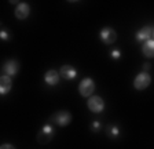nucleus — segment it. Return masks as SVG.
Segmentation results:
<instances>
[{"instance_id":"obj_6","label":"nucleus","mask_w":154,"mask_h":149,"mask_svg":"<svg viewBox=\"0 0 154 149\" xmlns=\"http://www.w3.org/2000/svg\"><path fill=\"white\" fill-rule=\"evenodd\" d=\"M99 37L105 44H113V43L117 40V32H116L113 28L105 26V28L99 32Z\"/></svg>"},{"instance_id":"obj_11","label":"nucleus","mask_w":154,"mask_h":149,"mask_svg":"<svg viewBox=\"0 0 154 149\" xmlns=\"http://www.w3.org/2000/svg\"><path fill=\"white\" fill-rule=\"evenodd\" d=\"M142 52L147 58H154V39H149L142 46Z\"/></svg>"},{"instance_id":"obj_20","label":"nucleus","mask_w":154,"mask_h":149,"mask_svg":"<svg viewBox=\"0 0 154 149\" xmlns=\"http://www.w3.org/2000/svg\"><path fill=\"white\" fill-rule=\"evenodd\" d=\"M153 33H154V32H153Z\"/></svg>"},{"instance_id":"obj_7","label":"nucleus","mask_w":154,"mask_h":149,"mask_svg":"<svg viewBox=\"0 0 154 149\" xmlns=\"http://www.w3.org/2000/svg\"><path fill=\"white\" fill-rule=\"evenodd\" d=\"M29 13H30V7L25 2H19V4L14 10V15H15L17 20H26L29 17Z\"/></svg>"},{"instance_id":"obj_3","label":"nucleus","mask_w":154,"mask_h":149,"mask_svg":"<svg viewBox=\"0 0 154 149\" xmlns=\"http://www.w3.org/2000/svg\"><path fill=\"white\" fill-rule=\"evenodd\" d=\"M54 128H52L51 126H44L40 131L37 133V142L40 144V145H47V144L51 142V139L54 138Z\"/></svg>"},{"instance_id":"obj_15","label":"nucleus","mask_w":154,"mask_h":149,"mask_svg":"<svg viewBox=\"0 0 154 149\" xmlns=\"http://www.w3.org/2000/svg\"><path fill=\"white\" fill-rule=\"evenodd\" d=\"M110 57H112V58H114V59H119L120 57H121V51H120L119 49H117V50H113V51L110 52Z\"/></svg>"},{"instance_id":"obj_12","label":"nucleus","mask_w":154,"mask_h":149,"mask_svg":"<svg viewBox=\"0 0 154 149\" xmlns=\"http://www.w3.org/2000/svg\"><path fill=\"white\" fill-rule=\"evenodd\" d=\"M44 81L47 83V84H50V86L58 84V83H59V72L54 71V69L48 71L47 73L44 74Z\"/></svg>"},{"instance_id":"obj_5","label":"nucleus","mask_w":154,"mask_h":149,"mask_svg":"<svg viewBox=\"0 0 154 149\" xmlns=\"http://www.w3.org/2000/svg\"><path fill=\"white\" fill-rule=\"evenodd\" d=\"M151 83V78H150V74L147 73V72H140V73L135 78L134 80V87L136 88V90L142 91L144 90V88H147L149 86H150Z\"/></svg>"},{"instance_id":"obj_9","label":"nucleus","mask_w":154,"mask_h":149,"mask_svg":"<svg viewBox=\"0 0 154 149\" xmlns=\"http://www.w3.org/2000/svg\"><path fill=\"white\" fill-rule=\"evenodd\" d=\"M58 72H59V76L63 78L65 80H72V79H74L77 76V71L72 65H63Z\"/></svg>"},{"instance_id":"obj_8","label":"nucleus","mask_w":154,"mask_h":149,"mask_svg":"<svg viewBox=\"0 0 154 149\" xmlns=\"http://www.w3.org/2000/svg\"><path fill=\"white\" fill-rule=\"evenodd\" d=\"M19 71V64L18 61H15V59H8V61L4 62L3 65V72L6 76H15L17 73H18Z\"/></svg>"},{"instance_id":"obj_18","label":"nucleus","mask_w":154,"mask_h":149,"mask_svg":"<svg viewBox=\"0 0 154 149\" xmlns=\"http://www.w3.org/2000/svg\"><path fill=\"white\" fill-rule=\"evenodd\" d=\"M0 149H15V146L11 145V144H3L0 146Z\"/></svg>"},{"instance_id":"obj_13","label":"nucleus","mask_w":154,"mask_h":149,"mask_svg":"<svg viewBox=\"0 0 154 149\" xmlns=\"http://www.w3.org/2000/svg\"><path fill=\"white\" fill-rule=\"evenodd\" d=\"M151 33H153V29H151V26H144V28H142L140 30H138L136 32V40L138 42H146V40L150 39Z\"/></svg>"},{"instance_id":"obj_10","label":"nucleus","mask_w":154,"mask_h":149,"mask_svg":"<svg viewBox=\"0 0 154 149\" xmlns=\"http://www.w3.org/2000/svg\"><path fill=\"white\" fill-rule=\"evenodd\" d=\"M11 87H13L11 78H10V76H6V74H3V76L0 78V94L2 95L8 94V91L11 90Z\"/></svg>"},{"instance_id":"obj_17","label":"nucleus","mask_w":154,"mask_h":149,"mask_svg":"<svg viewBox=\"0 0 154 149\" xmlns=\"http://www.w3.org/2000/svg\"><path fill=\"white\" fill-rule=\"evenodd\" d=\"M91 127H92L94 131H98V130L100 128V122H94L92 126H91Z\"/></svg>"},{"instance_id":"obj_14","label":"nucleus","mask_w":154,"mask_h":149,"mask_svg":"<svg viewBox=\"0 0 154 149\" xmlns=\"http://www.w3.org/2000/svg\"><path fill=\"white\" fill-rule=\"evenodd\" d=\"M106 133L110 138H117L120 135V128L117 126H107V130H106Z\"/></svg>"},{"instance_id":"obj_2","label":"nucleus","mask_w":154,"mask_h":149,"mask_svg":"<svg viewBox=\"0 0 154 149\" xmlns=\"http://www.w3.org/2000/svg\"><path fill=\"white\" fill-rule=\"evenodd\" d=\"M51 122L59 127H66L72 122V113L67 110H59L51 116Z\"/></svg>"},{"instance_id":"obj_1","label":"nucleus","mask_w":154,"mask_h":149,"mask_svg":"<svg viewBox=\"0 0 154 149\" xmlns=\"http://www.w3.org/2000/svg\"><path fill=\"white\" fill-rule=\"evenodd\" d=\"M94 91H95V83H94L92 79L85 78L80 81V84H79V93L81 94V97L90 98L91 95L94 94Z\"/></svg>"},{"instance_id":"obj_16","label":"nucleus","mask_w":154,"mask_h":149,"mask_svg":"<svg viewBox=\"0 0 154 149\" xmlns=\"http://www.w3.org/2000/svg\"><path fill=\"white\" fill-rule=\"evenodd\" d=\"M0 37H2V40H8L10 39L8 33H7L6 30H2V32H0Z\"/></svg>"},{"instance_id":"obj_4","label":"nucleus","mask_w":154,"mask_h":149,"mask_svg":"<svg viewBox=\"0 0 154 149\" xmlns=\"http://www.w3.org/2000/svg\"><path fill=\"white\" fill-rule=\"evenodd\" d=\"M87 106L91 112L94 113H100L103 109H105V101L99 97V95H91L88 98V102H87Z\"/></svg>"},{"instance_id":"obj_19","label":"nucleus","mask_w":154,"mask_h":149,"mask_svg":"<svg viewBox=\"0 0 154 149\" xmlns=\"http://www.w3.org/2000/svg\"><path fill=\"white\" fill-rule=\"evenodd\" d=\"M143 69H144V72H147L149 69H150V64H149V62H146V64L143 65Z\"/></svg>"}]
</instances>
